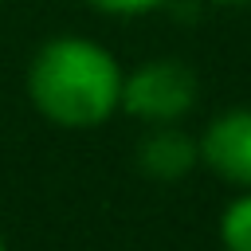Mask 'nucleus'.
<instances>
[{
  "instance_id": "20e7f679",
  "label": "nucleus",
  "mask_w": 251,
  "mask_h": 251,
  "mask_svg": "<svg viewBox=\"0 0 251 251\" xmlns=\"http://www.w3.org/2000/svg\"><path fill=\"white\" fill-rule=\"evenodd\" d=\"M196 161H200L196 141L184 129H176L173 122L153 126L137 141V169L145 176H153V180H180Z\"/></svg>"
},
{
  "instance_id": "f03ea898",
  "label": "nucleus",
  "mask_w": 251,
  "mask_h": 251,
  "mask_svg": "<svg viewBox=\"0 0 251 251\" xmlns=\"http://www.w3.org/2000/svg\"><path fill=\"white\" fill-rule=\"evenodd\" d=\"M196 102V75L180 59H149L137 71L122 75V102L118 110L141 122H180Z\"/></svg>"
},
{
  "instance_id": "6e6552de",
  "label": "nucleus",
  "mask_w": 251,
  "mask_h": 251,
  "mask_svg": "<svg viewBox=\"0 0 251 251\" xmlns=\"http://www.w3.org/2000/svg\"><path fill=\"white\" fill-rule=\"evenodd\" d=\"M0 251H8V243H4V235H0Z\"/></svg>"
},
{
  "instance_id": "f257e3e1",
  "label": "nucleus",
  "mask_w": 251,
  "mask_h": 251,
  "mask_svg": "<svg viewBox=\"0 0 251 251\" xmlns=\"http://www.w3.org/2000/svg\"><path fill=\"white\" fill-rule=\"evenodd\" d=\"M27 98L51 126L94 129L122 102V67L94 39L55 35L27 63Z\"/></svg>"
},
{
  "instance_id": "423d86ee",
  "label": "nucleus",
  "mask_w": 251,
  "mask_h": 251,
  "mask_svg": "<svg viewBox=\"0 0 251 251\" xmlns=\"http://www.w3.org/2000/svg\"><path fill=\"white\" fill-rule=\"evenodd\" d=\"M86 4L106 12V16H145V12L161 8L165 0H86Z\"/></svg>"
},
{
  "instance_id": "7ed1b4c3",
  "label": "nucleus",
  "mask_w": 251,
  "mask_h": 251,
  "mask_svg": "<svg viewBox=\"0 0 251 251\" xmlns=\"http://www.w3.org/2000/svg\"><path fill=\"white\" fill-rule=\"evenodd\" d=\"M200 161L231 184L251 188V110H227L208 122L196 141Z\"/></svg>"
},
{
  "instance_id": "1a4fd4ad",
  "label": "nucleus",
  "mask_w": 251,
  "mask_h": 251,
  "mask_svg": "<svg viewBox=\"0 0 251 251\" xmlns=\"http://www.w3.org/2000/svg\"><path fill=\"white\" fill-rule=\"evenodd\" d=\"M0 4H4V0H0Z\"/></svg>"
},
{
  "instance_id": "39448f33",
  "label": "nucleus",
  "mask_w": 251,
  "mask_h": 251,
  "mask_svg": "<svg viewBox=\"0 0 251 251\" xmlns=\"http://www.w3.org/2000/svg\"><path fill=\"white\" fill-rule=\"evenodd\" d=\"M220 243L227 251H251V192L235 196L220 216Z\"/></svg>"
},
{
  "instance_id": "0eeeda50",
  "label": "nucleus",
  "mask_w": 251,
  "mask_h": 251,
  "mask_svg": "<svg viewBox=\"0 0 251 251\" xmlns=\"http://www.w3.org/2000/svg\"><path fill=\"white\" fill-rule=\"evenodd\" d=\"M212 4H227V8H239V4H251V0H212Z\"/></svg>"
}]
</instances>
